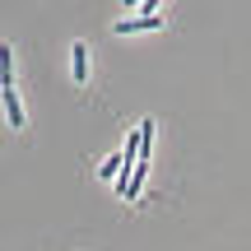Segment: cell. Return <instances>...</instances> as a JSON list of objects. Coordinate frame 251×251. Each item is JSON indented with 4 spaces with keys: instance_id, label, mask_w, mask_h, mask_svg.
Listing matches in <instances>:
<instances>
[{
    "instance_id": "3",
    "label": "cell",
    "mask_w": 251,
    "mask_h": 251,
    "mask_svg": "<svg viewBox=\"0 0 251 251\" xmlns=\"http://www.w3.org/2000/svg\"><path fill=\"white\" fill-rule=\"evenodd\" d=\"M84 79H89V47L75 42V84H84Z\"/></svg>"
},
{
    "instance_id": "2",
    "label": "cell",
    "mask_w": 251,
    "mask_h": 251,
    "mask_svg": "<svg viewBox=\"0 0 251 251\" xmlns=\"http://www.w3.org/2000/svg\"><path fill=\"white\" fill-rule=\"evenodd\" d=\"M140 28H163V19L158 14H140V19H121L112 33H140Z\"/></svg>"
},
{
    "instance_id": "1",
    "label": "cell",
    "mask_w": 251,
    "mask_h": 251,
    "mask_svg": "<svg viewBox=\"0 0 251 251\" xmlns=\"http://www.w3.org/2000/svg\"><path fill=\"white\" fill-rule=\"evenodd\" d=\"M0 102H5V117H9V126H14V130H24V107H19V93L14 89H5V93H0Z\"/></svg>"
}]
</instances>
